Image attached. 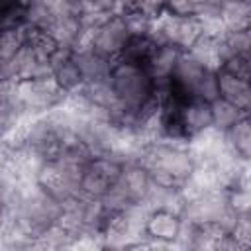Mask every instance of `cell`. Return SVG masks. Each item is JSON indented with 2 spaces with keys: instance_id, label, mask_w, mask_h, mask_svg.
Here are the masks:
<instances>
[{
  "instance_id": "cell-1",
  "label": "cell",
  "mask_w": 251,
  "mask_h": 251,
  "mask_svg": "<svg viewBox=\"0 0 251 251\" xmlns=\"http://www.w3.org/2000/svg\"><path fill=\"white\" fill-rule=\"evenodd\" d=\"M139 163L149 171L155 184L167 188H182L194 171L192 155L182 141H147L139 155Z\"/></svg>"
},
{
  "instance_id": "cell-2",
  "label": "cell",
  "mask_w": 251,
  "mask_h": 251,
  "mask_svg": "<svg viewBox=\"0 0 251 251\" xmlns=\"http://www.w3.org/2000/svg\"><path fill=\"white\" fill-rule=\"evenodd\" d=\"M108 78L118 104L127 112H139L157 98L155 82L143 65L114 61Z\"/></svg>"
},
{
  "instance_id": "cell-3",
  "label": "cell",
  "mask_w": 251,
  "mask_h": 251,
  "mask_svg": "<svg viewBox=\"0 0 251 251\" xmlns=\"http://www.w3.org/2000/svg\"><path fill=\"white\" fill-rule=\"evenodd\" d=\"M6 100L16 106L24 120H27L55 110L67 100V94L53 82V78H27L12 82Z\"/></svg>"
},
{
  "instance_id": "cell-4",
  "label": "cell",
  "mask_w": 251,
  "mask_h": 251,
  "mask_svg": "<svg viewBox=\"0 0 251 251\" xmlns=\"http://www.w3.org/2000/svg\"><path fill=\"white\" fill-rule=\"evenodd\" d=\"M180 216L192 224H218L226 231H229L237 218L227 208L226 190H208L188 198Z\"/></svg>"
},
{
  "instance_id": "cell-5",
  "label": "cell",
  "mask_w": 251,
  "mask_h": 251,
  "mask_svg": "<svg viewBox=\"0 0 251 251\" xmlns=\"http://www.w3.org/2000/svg\"><path fill=\"white\" fill-rule=\"evenodd\" d=\"M129 35L131 33H129L126 16L118 12V14H110L96 27L88 29V45L102 57L110 61H118Z\"/></svg>"
},
{
  "instance_id": "cell-6",
  "label": "cell",
  "mask_w": 251,
  "mask_h": 251,
  "mask_svg": "<svg viewBox=\"0 0 251 251\" xmlns=\"http://www.w3.org/2000/svg\"><path fill=\"white\" fill-rule=\"evenodd\" d=\"M124 165L114 157H92L80 175L78 180V192L84 198L100 200L108 188L120 178Z\"/></svg>"
},
{
  "instance_id": "cell-7",
  "label": "cell",
  "mask_w": 251,
  "mask_h": 251,
  "mask_svg": "<svg viewBox=\"0 0 251 251\" xmlns=\"http://www.w3.org/2000/svg\"><path fill=\"white\" fill-rule=\"evenodd\" d=\"M49 65H51V78H53V82L67 96L76 94L82 88L84 78H82L75 59H73V49L57 47V51L49 59Z\"/></svg>"
},
{
  "instance_id": "cell-8",
  "label": "cell",
  "mask_w": 251,
  "mask_h": 251,
  "mask_svg": "<svg viewBox=\"0 0 251 251\" xmlns=\"http://www.w3.org/2000/svg\"><path fill=\"white\" fill-rule=\"evenodd\" d=\"M206 73H208V69L198 65L186 51H182L178 61H176V67L171 75L173 92L178 94L180 98H194L196 88H198V84H200V80L204 78Z\"/></svg>"
},
{
  "instance_id": "cell-9",
  "label": "cell",
  "mask_w": 251,
  "mask_h": 251,
  "mask_svg": "<svg viewBox=\"0 0 251 251\" xmlns=\"http://www.w3.org/2000/svg\"><path fill=\"white\" fill-rule=\"evenodd\" d=\"M12 71H14V82L27 78H51L49 57H45L27 43H24L20 53L12 59Z\"/></svg>"
},
{
  "instance_id": "cell-10",
  "label": "cell",
  "mask_w": 251,
  "mask_h": 251,
  "mask_svg": "<svg viewBox=\"0 0 251 251\" xmlns=\"http://www.w3.org/2000/svg\"><path fill=\"white\" fill-rule=\"evenodd\" d=\"M178 120L182 133L188 139L202 133L204 129L212 127V116H210V102L198 100V98H186L182 100L178 108Z\"/></svg>"
},
{
  "instance_id": "cell-11",
  "label": "cell",
  "mask_w": 251,
  "mask_h": 251,
  "mask_svg": "<svg viewBox=\"0 0 251 251\" xmlns=\"http://www.w3.org/2000/svg\"><path fill=\"white\" fill-rule=\"evenodd\" d=\"M182 218L169 210H151L145 224V237L151 241H163L176 247V235L180 229Z\"/></svg>"
},
{
  "instance_id": "cell-12",
  "label": "cell",
  "mask_w": 251,
  "mask_h": 251,
  "mask_svg": "<svg viewBox=\"0 0 251 251\" xmlns=\"http://www.w3.org/2000/svg\"><path fill=\"white\" fill-rule=\"evenodd\" d=\"M43 31L49 37H53V41L59 47H67V49H75L76 43L86 33V29L82 27L80 16H57V18H51L45 24Z\"/></svg>"
},
{
  "instance_id": "cell-13",
  "label": "cell",
  "mask_w": 251,
  "mask_h": 251,
  "mask_svg": "<svg viewBox=\"0 0 251 251\" xmlns=\"http://www.w3.org/2000/svg\"><path fill=\"white\" fill-rule=\"evenodd\" d=\"M218 78V96L226 102L237 106L243 112L251 110V84L245 78L229 75L226 71H216Z\"/></svg>"
},
{
  "instance_id": "cell-14",
  "label": "cell",
  "mask_w": 251,
  "mask_h": 251,
  "mask_svg": "<svg viewBox=\"0 0 251 251\" xmlns=\"http://www.w3.org/2000/svg\"><path fill=\"white\" fill-rule=\"evenodd\" d=\"M73 59L84 78L86 80H96V78H106L110 75V69L114 65V61L102 57L100 53H96L90 45H78L73 49Z\"/></svg>"
},
{
  "instance_id": "cell-15",
  "label": "cell",
  "mask_w": 251,
  "mask_h": 251,
  "mask_svg": "<svg viewBox=\"0 0 251 251\" xmlns=\"http://www.w3.org/2000/svg\"><path fill=\"white\" fill-rule=\"evenodd\" d=\"M180 49L175 47V45H169V43H161V45H155V49L151 51L149 59L145 61V71L151 75L153 80H165V78H171L175 67H176V61L180 57Z\"/></svg>"
},
{
  "instance_id": "cell-16",
  "label": "cell",
  "mask_w": 251,
  "mask_h": 251,
  "mask_svg": "<svg viewBox=\"0 0 251 251\" xmlns=\"http://www.w3.org/2000/svg\"><path fill=\"white\" fill-rule=\"evenodd\" d=\"M118 182L126 188V192L129 194L133 202H141L151 186V176H149V171L141 163H127L124 165Z\"/></svg>"
},
{
  "instance_id": "cell-17",
  "label": "cell",
  "mask_w": 251,
  "mask_h": 251,
  "mask_svg": "<svg viewBox=\"0 0 251 251\" xmlns=\"http://www.w3.org/2000/svg\"><path fill=\"white\" fill-rule=\"evenodd\" d=\"M186 53L198 63L202 65L204 69L208 71H218L222 61H224V49H222V43L220 39H214V37H206V35H200L188 49Z\"/></svg>"
},
{
  "instance_id": "cell-18",
  "label": "cell",
  "mask_w": 251,
  "mask_h": 251,
  "mask_svg": "<svg viewBox=\"0 0 251 251\" xmlns=\"http://www.w3.org/2000/svg\"><path fill=\"white\" fill-rule=\"evenodd\" d=\"M224 139H226L227 149L235 157L249 161V157H251V126H249V114L243 116V118H239L231 127H227L224 131Z\"/></svg>"
},
{
  "instance_id": "cell-19",
  "label": "cell",
  "mask_w": 251,
  "mask_h": 251,
  "mask_svg": "<svg viewBox=\"0 0 251 251\" xmlns=\"http://www.w3.org/2000/svg\"><path fill=\"white\" fill-rule=\"evenodd\" d=\"M220 18L227 31L251 29V0H226Z\"/></svg>"
},
{
  "instance_id": "cell-20",
  "label": "cell",
  "mask_w": 251,
  "mask_h": 251,
  "mask_svg": "<svg viewBox=\"0 0 251 251\" xmlns=\"http://www.w3.org/2000/svg\"><path fill=\"white\" fill-rule=\"evenodd\" d=\"M155 45L157 43L151 39L149 33H131L127 37L118 61H126V63H133V65H145V61L149 59Z\"/></svg>"
},
{
  "instance_id": "cell-21",
  "label": "cell",
  "mask_w": 251,
  "mask_h": 251,
  "mask_svg": "<svg viewBox=\"0 0 251 251\" xmlns=\"http://www.w3.org/2000/svg\"><path fill=\"white\" fill-rule=\"evenodd\" d=\"M249 112L239 110L237 106L226 102L224 98H216L210 102V116H212V127L218 131H226L227 127H231L239 118L247 116Z\"/></svg>"
},
{
  "instance_id": "cell-22",
  "label": "cell",
  "mask_w": 251,
  "mask_h": 251,
  "mask_svg": "<svg viewBox=\"0 0 251 251\" xmlns=\"http://www.w3.org/2000/svg\"><path fill=\"white\" fill-rule=\"evenodd\" d=\"M25 43V27H4L0 29V61H12Z\"/></svg>"
},
{
  "instance_id": "cell-23",
  "label": "cell",
  "mask_w": 251,
  "mask_h": 251,
  "mask_svg": "<svg viewBox=\"0 0 251 251\" xmlns=\"http://www.w3.org/2000/svg\"><path fill=\"white\" fill-rule=\"evenodd\" d=\"M220 43L224 49V59L227 55H249L251 53V29L226 31Z\"/></svg>"
},
{
  "instance_id": "cell-24",
  "label": "cell",
  "mask_w": 251,
  "mask_h": 251,
  "mask_svg": "<svg viewBox=\"0 0 251 251\" xmlns=\"http://www.w3.org/2000/svg\"><path fill=\"white\" fill-rule=\"evenodd\" d=\"M226 202L233 216H251V190L249 184L226 188Z\"/></svg>"
},
{
  "instance_id": "cell-25",
  "label": "cell",
  "mask_w": 251,
  "mask_h": 251,
  "mask_svg": "<svg viewBox=\"0 0 251 251\" xmlns=\"http://www.w3.org/2000/svg\"><path fill=\"white\" fill-rule=\"evenodd\" d=\"M24 122V116L12 106L8 100L0 102V139H6L10 133L16 131V127Z\"/></svg>"
},
{
  "instance_id": "cell-26",
  "label": "cell",
  "mask_w": 251,
  "mask_h": 251,
  "mask_svg": "<svg viewBox=\"0 0 251 251\" xmlns=\"http://www.w3.org/2000/svg\"><path fill=\"white\" fill-rule=\"evenodd\" d=\"M198 20V25H200V33L206 35V37H214V39H222L224 33L227 31L220 14H214V12H202L196 16Z\"/></svg>"
},
{
  "instance_id": "cell-27",
  "label": "cell",
  "mask_w": 251,
  "mask_h": 251,
  "mask_svg": "<svg viewBox=\"0 0 251 251\" xmlns=\"http://www.w3.org/2000/svg\"><path fill=\"white\" fill-rule=\"evenodd\" d=\"M218 71H226L229 75L249 80L251 78V57L249 55H227L222 61Z\"/></svg>"
},
{
  "instance_id": "cell-28",
  "label": "cell",
  "mask_w": 251,
  "mask_h": 251,
  "mask_svg": "<svg viewBox=\"0 0 251 251\" xmlns=\"http://www.w3.org/2000/svg\"><path fill=\"white\" fill-rule=\"evenodd\" d=\"M227 233L231 235V239L237 243L239 249H249L251 247V216H237Z\"/></svg>"
},
{
  "instance_id": "cell-29",
  "label": "cell",
  "mask_w": 251,
  "mask_h": 251,
  "mask_svg": "<svg viewBox=\"0 0 251 251\" xmlns=\"http://www.w3.org/2000/svg\"><path fill=\"white\" fill-rule=\"evenodd\" d=\"M80 14H118L122 12L120 0H78Z\"/></svg>"
},
{
  "instance_id": "cell-30",
  "label": "cell",
  "mask_w": 251,
  "mask_h": 251,
  "mask_svg": "<svg viewBox=\"0 0 251 251\" xmlns=\"http://www.w3.org/2000/svg\"><path fill=\"white\" fill-rule=\"evenodd\" d=\"M200 12V0H165V14L176 18H190Z\"/></svg>"
},
{
  "instance_id": "cell-31",
  "label": "cell",
  "mask_w": 251,
  "mask_h": 251,
  "mask_svg": "<svg viewBox=\"0 0 251 251\" xmlns=\"http://www.w3.org/2000/svg\"><path fill=\"white\" fill-rule=\"evenodd\" d=\"M126 10H133L149 20H157L165 12V0H133Z\"/></svg>"
},
{
  "instance_id": "cell-32",
  "label": "cell",
  "mask_w": 251,
  "mask_h": 251,
  "mask_svg": "<svg viewBox=\"0 0 251 251\" xmlns=\"http://www.w3.org/2000/svg\"><path fill=\"white\" fill-rule=\"evenodd\" d=\"M194 98L204 100V102H212L218 98V78H216V71H208L204 75V78L200 80Z\"/></svg>"
},
{
  "instance_id": "cell-33",
  "label": "cell",
  "mask_w": 251,
  "mask_h": 251,
  "mask_svg": "<svg viewBox=\"0 0 251 251\" xmlns=\"http://www.w3.org/2000/svg\"><path fill=\"white\" fill-rule=\"evenodd\" d=\"M14 4H18V0H0V6H14Z\"/></svg>"
},
{
  "instance_id": "cell-34",
  "label": "cell",
  "mask_w": 251,
  "mask_h": 251,
  "mask_svg": "<svg viewBox=\"0 0 251 251\" xmlns=\"http://www.w3.org/2000/svg\"><path fill=\"white\" fill-rule=\"evenodd\" d=\"M133 0H120V4H122V12L126 10V8H129V4H131Z\"/></svg>"
},
{
  "instance_id": "cell-35",
  "label": "cell",
  "mask_w": 251,
  "mask_h": 251,
  "mask_svg": "<svg viewBox=\"0 0 251 251\" xmlns=\"http://www.w3.org/2000/svg\"><path fill=\"white\" fill-rule=\"evenodd\" d=\"M4 222H6V218H4V212H0V229L4 227Z\"/></svg>"
}]
</instances>
